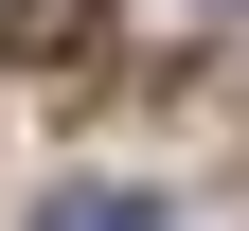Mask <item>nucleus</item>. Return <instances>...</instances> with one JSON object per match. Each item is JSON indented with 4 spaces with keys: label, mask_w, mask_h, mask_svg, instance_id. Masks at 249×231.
I'll list each match as a JSON object with an SVG mask.
<instances>
[{
    "label": "nucleus",
    "mask_w": 249,
    "mask_h": 231,
    "mask_svg": "<svg viewBox=\"0 0 249 231\" xmlns=\"http://www.w3.org/2000/svg\"><path fill=\"white\" fill-rule=\"evenodd\" d=\"M0 36L18 53H89V0H0Z\"/></svg>",
    "instance_id": "1"
},
{
    "label": "nucleus",
    "mask_w": 249,
    "mask_h": 231,
    "mask_svg": "<svg viewBox=\"0 0 249 231\" xmlns=\"http://www.w3.org/2000/svg\"><path fill=\"white\" fill-rule=\"evenodd\" d=\"M36 231H160V213H142V195H107V178H89V195H36Z\"/></svg>",
    "instance_id": "2"
}]
</instances>
